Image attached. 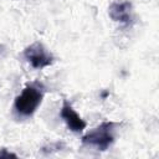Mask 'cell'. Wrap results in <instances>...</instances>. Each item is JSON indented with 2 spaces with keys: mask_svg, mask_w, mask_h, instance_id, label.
<instances>
[{
  "mask_svg": "<svg viewBox=\"0 0 159 159\" xmlns=\"http://www.w3.org/2000/svg\"><path fill=\"white\" fill-rule=\"evenodd\" d=\"M109 17L119 24L130 25L133 24L134 15H133V6L130 1L127 0H117L113 1L108 7Z\"/></svg>",
  "mask_w": 159,
  "mask_h": 159,
  "instance_id": "obj_4",
  "label": "cell"
},
{
  "mask_svg": "<svg viewBox=\"0 0 159 159\" xmlns=\"http://www.w3.org/2000/svg\"><path fill=\"white\" fill-rule=\"evenodd\" d=\"M1 48H4V47H2V46H1V45H0V53H1V51H2V50H1Z\"/></svg>",
  "mask_w": 159,
  "mask_h": 159,
  "instance_id": "obj_7",
  "label": "cell"
},
{
  "mask_svg": "<svg viewBox=\"0 0 159 159\" xmlns=\"http://www.w3.org/2000/svg\"><path fill=\"white\" fill-rule=\"evenodd\" d=\"M60 116H61V118L63 119V122L66 123L67 128L71 132L80 133L87 125V123L77 114V112L73 109V107L71 106V103L68 101H66V99H63V102H62Z\"/></svg>",
  "mask_w": 159,
  "mask_h": 159,
  "instance_id": "obj_5",
  "label": "cell"
},
{
  "mask_svg": "<svg viewBox=\"0 0 159 159\" xmlns=\"http://www.w3.org/2000/svg\"><path fill=\"white\" fill-rule=\"evenodd\" d=\"M43 99V87L40 83H29L15 98L14 108L22 117H31Z\"/></svg>",
  "mask_w": 159,
  "mask_h": 159,
  "instance_id": "obj_1",
  "label": "cell"
},
{
  "mask_svg": "<svg viewBox=\"0 0 159 159\" xmlns=\"http://www.w3.org/2000/svg\"><path fill=\"white\" fill-rule=\"evenodd\" d=\"M24 57L36 70L45 68L53 62V56L41 42H34L24 50Z\"/></svg>",
  "mask_w": 159,
  "mask_h": 159,
  "instance_id": "obj_3",
  "label": "cell"
},
{
  "mask_svg": "<svg viewBox=\"0 0 159 159\" xmlns=\"http://www.w3.org/2000/svg\"><path fill=\"white\" fill-rule=\"evenodd\" d=\"M10 157L16 158V154H14V153H9V152H6V149H2V150L0 152V158H10Z\"/></svg>",
  "mask_w": 159,
  "mask_h": 159,
  "instance_id": "obj_6",
  "label": "cell"
},
{
  "mask_svg": "<svg viewBox=\"0 0 159 159\" xmlns=\"http://www.w3.org/2000/svg\"><path fill=\"white\" fill-rule=\"evenodd\" d=\"M114 122H103L86 135L82 137V143L94 147L98 150H107L114 142Z\"/></svg>",
  "mask_w": 159,
  "mask_h": 159,
  "instance_id": "obj_2",
  "label": "cell"
}]
</instances>
